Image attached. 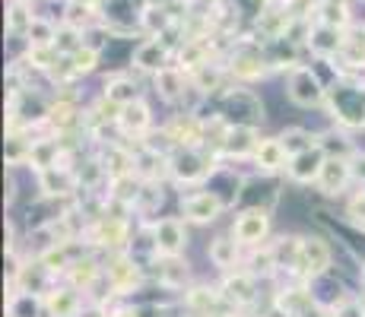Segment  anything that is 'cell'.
Here are the masks:
<instances>
[{
    "label": "cell",
    "instance_id": "1",
    "mask_svg": "<svg viewBox=\"0 0 365 317\" xmlns=\"http://www.w3.org/2000/svg\"><path fill=\"white\" fill-rule=\"evenodd\" d=\"M286 95H289V102L299 105V108H318L327 98V89L312 67H292L289 80H286Z\"/></svg>",
    "mask_w": 365,
    "mask_h": 317
},
{
    "label": "cell",
    "instance_id": "2",
    "mask_svg": "<svg viewBox=\"0 0 365 317\" xmlns=\"http://www.w3.org/2000/svg\"><path fill=\"white\" fill-rule=\"evenodd\" d=\"M267 232H270V213L261 207H251L245 213H238V219L232 225V238L238 244H248V248L261 244L267 238Z\"/></svg>",
    "mask_w": 365,
    "mask_h": 317
},
{
    "label": "cell",
    "instance_id": "3",
    "mask_svg": "<svg viewBox=\"0 0 365 317\" xmlns=\"http://www.w3.org/2000/svg\"><path fill=\"white\" fill-rule=\"evenodd\" d=\"M185 244H187V229L181 219L165 216V219L153 222V248H156V254L175 257V254L185 251Z\"/></svg>",
    "mask_w": 365,
    "mask_h": 317
},
{
    "label": "cell",
    "instance_id": "4",
    "mask_svg": "<svg viewBox=\"0 0 365 317\" xmlns=\"http://www.w3.org/2000/svg\"><path fill=\"white\" fill-rule=\"evenodd\" d=\"M226 209V200H222L216 190H200V194H191L181 200V216L191 222H216Z\"/></svg>",
    "mask_w": 365,
    "mask_h": 317
},
{
    "label": "cell",
    "instance_id": "5",
    "mask_svg": "<svg viewBox=\"0 0 365 317\" xmlns=\"http://www.w3.org/2000/svg\"><path fill=\"white\" fill-rule=\"evenodd\" d=\"M296 266L312 279L324 276L327 266H331V248H327V241H321V238H302L299 264Z\"/></svg>",
    "mask_w": 365,
    "mask_h": 317
},
{
    "label": "cell",
    "instance_id": "6",
    "mask_svg": "<svg viewBox=\"0 0 365 317\" xmlns=\"http://www.w3.org/2000/svg\"><path fill=\"white\" fill-rule=\"evenodd\" d=\"M324 159H327V152L321 150V146L305 150V152H296V156H289L286 175H289L296 185H312V181H318L321 168H324Z\"/></svg>",
    "mask_w": 365,
    "mask_h": 317
},
{
    "label": "cell",
    "instance_id": "7",
    "mask_svg": "<svg viewBox=\"0 0 365 317\" xmlns=\"http://www.w3.org/2000/svg\"><path fill=\"white\" fill-rule=\"evenodd\" d=\"M353 181V172H349V159H340V156H327L324 159V168H321L318 175V185L321 190H324L327 197H336L346 190V185Z\"/></svg>",
    "mask_w": 365,
    "mask_h": 317
},
{
    "label": "cell",
    "instance_id": "8",
    "mask_svg": "<svg viewBox=\"0 0 365 317\" xmlns=\"http://www.w3.org/2000/svg\"><path fill=\"white\" fill-rule=\"evenodd\" d=\"M308 48H312L321 61L334 58V54L343 48V29H340V26L314 23L312 29H308Z\"/></svg>",
    "mask_w": 365,
    "mask_h": 317
},
{
    "label": "cell",
    "instance_id": "9",
    "mask_svg": "<svg viewBox=\"0 0 365 317\" xmlns=\"http://www.w3.org/2000/svg\"><path fill=\"white\" fill-rule=\"evenodd\" d=\"M334 108H336V118L343 124L356 127V124H365V98L359 89H334Z\"/></svg>",
    "mask_w": 365,
    "mask_h": 317
},
{
    "label": "cell",
    "instance_id": "10",
    "mask_svg": "<svg viewBox=\"0 0 365 317\" xmlns=\"http://www.w3.org/2000/svg\"><path fill=\"white\" fill-rule=\"evenodd\" d=\"M115 121H118V127H121L124 133H133V137H143V133L150 130L153 118H150V108H146L143 98H137V102H128V105H121V108H118Z\"/></svg>",
    "mask_w": 365,
    "mask_h": 317
},
{
    "label": "cell",
    "instance_id": "11",
    "mask_svg": "<svg viewBox=\"0 0 365 317\" xmlns=\"http://www.w3.org/2000/svg\"><path fill=\"white\" fill-rule=\"evenodd\" d=\"M257 162V168H264V172H279V168L289 165V152H286L283 140L279 137H270V140H261L257 143V150L251 152Z\"/></svg>",
    "mask_w": 365,
    "mask_h": 317
},
{
    "label": "cell",
    "instance_id": "12",
    "mask_svg": "<svg viewBox=\"0 0 365 317\" xmlns=\"http://www.w3.org/2000/svg\"><path fill=\"white\" fill-rule=\"evenodd\" d=\"M108 283L118 295L133 292V286H140V266L128 257H118L115 264H108Z\"/></svg>",
    "mask_w": 365,
    "mask_h": 317
},
{
    "label": "cell",
    "instance_id": "13",
    "mask_svg": "<svg viewBox=\"0 0 365 317\" xmlns=\"http://www.w3.org/2000/svg\"><path fill=\"white\" fill-rule=\"evenodd\" d=\"M165 61H168V51L159 38H146L143 45H137V51H133V63H137L140 70H150V73H159L163 67H168Z\"/></svg>",
    "mask_w": 365,
    "mask_h": 317
},
{
    "label": "cell",
    "instance_id": "14",
    "mask_svg": "<svg viewBox=\"0 0 365 317\" xmlns=\"http://www.w3.org/2000/svg\"><path fill=\"white\" fill-rule=\"evenodd\" d=\"M172 172H175V178H178V181H187V185H191V181L207 178V175H210V165H203V162L194 156L191 146H185V152H181V156L175 159Z\"/></svg>",
    "mask_w": 365,
    "mask_h": 317
},
{
    "label": "cell",
    "instance_id": "15",
    "mask_svg": "<svg viewBox=\"0 0 365 317\" xmlns=\"http://www.w3.org/2000/svg\"><path fill=\"white\" fill-rule=\"evenodd\" d=\"M257 143H261V140H255V130H251V127L235 124V127H229L226 140H222V150L232 152V156H248V152L257 150Z\"/></svg>",
    "mask_w": 365,
    "mask_h": 317
},
{
    "label": "cell",
    "instance_id": "16",
    "mask_svg": "<svg viewBox=\"0 0 365 317\" xmlns=\"http://www.w3.org/2000/svg\"><path fill=\"white\" fill-rule=\"evenodd\" d=\"M200 130H203V127H200L197 118H191V115H178L172 124H168V133H165V137H168V140H175L178 146H194V140L200 137Z\"/></svg>",
    "mask_w": 365,
    "mask_h": 317
},
{
    "label": "cell",
    "instance_id": "17",
    "mask_svg": "<svg viewBox=\"0 0 365 317\" xmlns=\"http://www.w3.org/2000/svg\"><path fill=\"white\" fill-rule=\"evenodd\" d=\"M137 83L128 80V76H111L108 83H105V102H111L115 108H121V105L128 102H137Z\"/></svg>",
    "mask_w": 365,
    "mask_h": 317
},
{
    "label": "cell",
    "instance_id": "18",
    "mask_svg": "<svg viewBox=\"0 0 365 317\" xmlns=\"http://www.w3.org/2000/svg\"><path fill=\"white\" fill-rule=\"evenodd\" d=\"M156 93L163 98H178L181 93H185V70L181 67H163L156 73Z\"/></svg>",
    "mask_w": 365,
    "mask_h": 317
},
{
    "label": "cell",
    "instance_id": "19",
    "mask_svg": "<svg viewBox=\"0 0 365 317\" xmlns=\"http://www.w3.org/2000/svg\"><path fill=\"white\" fill-rule=\"evenodd\" d=\"M45 308L51 317H76V311H80V295H76L73 289H58V292L45 301Z\"/></svg>",
    "mask_w": 365,
    "mask_h": 317
},
{
    "label": "cell",
    "instance_id": "20",
    "mask_svg": "<svg viewBox=\"0 0 365 317\" xmlns=\"http://www.w3.org/2000/svg\"><path fill=\"white\" fill-rule=\"evenodd\" d=\"M156 266H159L156 276L165 289H178L187 283V264H181L178 254H175V257H163V264H156Z\"/></svg>",
    "mask_w": 365,
    "mask_h": 317
},
{
    "label": "cell",
    "instance_id": "21",
    "mask_svg": "<svg viewBox=\"0 0 365 317\" xmlns=\"http://www.w3.org/2000/svg\"><path fill=\"white\" fill-rule=\"evenodd\" d=\"M210 260H213V266H220V270L235 266L238 241H235V238H216V241H210Z\"/></svg>",
    "mask_w": 365,
    "mask_h": 317
},
{
    "label": "cell",
    "instance_id": "22",
    "mask_svg": "<svg viewBox=\"0 0 365 317\" xmlns=\"http://www.w3.org/2000/svg\"><path fill=\"white\" fill-rule=\"evenodd\" d=\"M96 238H99V244H124V238H128V222L118 219V216H105L96 225Z\"/></svg>",
    "mask_w": 365,
    "mask_h": 317
},
{
    "label": "cell",
    "instance_id": "23",
    "mask_svg": "<svg viewBox=\"0 0 365 317\" xmlns=\"http://www.w3.org/2000/svg\"><path fill=\"white\" fill-rule=\"evenodd\" d=\"M29 162L38 172H48V168L58 165V143L54 140H38V143L29 146Z\"/></svg>",
    "mask_w": 365,
    "mask_h": 317
},
{
    "label": "cell",
    "instance_id": "24",
    "mask_svg": "<svg viewBox=\"0 0 365 317\" xmlns=\"http://www.w3.org/2000/svg\"><path fill=\"white\" fill-rule=\"evenodd\" d=\"M178 67L181 70H200V67H207V41H200V38H191V41H185V48L178 51Z\"/></svg>",
    "mask_w": 365,
    "mask_h": 317
},
{
    "label": "cell",
    "instance_id": "25",
    "mask_svg": "<svg viewBox=\"0 0 365 317\" xmlns=\"http://www.w3.org/2000/svg\"><path fill=\"white\" fill-rule=\"evenodd\" d=\"M277 308H283L289 317H299L302 311H308V308H312V295H308L305 289H289V292H283L277 298Z\"/></svg>",
    "mask_w": 365,
    "mask_h": 317
},
{
    "label": "cell",
    "instance_id": "26",
    "mask_svg": "<svg viewBox=\"0 0 365 317\" xmlns=\"http://www.w3.org/2000/svg\"><path fill=\"white\" fill-rule=\"evenodd\" d=\"M32 13L29 6H26V0H13L10 4V13H6V29H10L13 35H26L32 26Z\"/></svg>",
    "mask_w": 365,
    "mask_h": 317
},
{
    "label": "cell",
    "instance_id": "27",
    "mask_svg": "<svg viewBox=\"0 0 365 317\" xmlns=\"http://www.w3.org/2000/svg\"><path fill=\"white\" fill-rule=\"evenodd\" d=\"M89 19H93V4H89V0H73V4H67V13H64L67 29L83 32L89 26Z\"/></svg>",
    "mask_w": 365,
    "mask_h": 317
},
{
    "label": "cell",
    "instance_id": "28",
    "mask_svg": "<svg viewBox=\"0 0 365 317\" xmlns=\"http://www.w3.org/2000/svg\"><path fill=\"white\" fill-rule=\"evenodd\" d=\"M216 298H220V295H216L213 289H207V286L191 289V292H187V311L210 317V311H213V305H216Z\"/></svg>",
    "mask_w": 365,
    "mask_h": 317
},
{
    "label": "cell",
    "instance_id": "29",
    "mask_svg": "<svg viewBox=\"0 0 365 317\" xmlns=\"http://www.w3.org/2000/svg\"><path fill=\"white\" fill-rule=\"evenodd\" d=\"M283 146H286V152L289 156H296V152H305V150H314V137L308 130H302V127H289V130H283Z\"/></svg>",
    "mask_w": 365,
    "mask_h": 317
},
{
    "label": "cell",
    "instance_id": "30",
    "mask_svg": "<svg viewBox=\"0 0 365 317\" xmlns=\"http://www.w3.org/2000/svg\"><path fill=\"white\" fill-rule=\"evenodd\" d=\"M99 264H96V260H76V264H70L67 266V276L73 279V286H93L96 279H99Z\"/></svg>",
    "mask_w": 365,
    "mask_h": 317
},
{
    "label": "cell",
    "instance_id": "31",
    "mask_svg": "<svg viewBox=\"0 0 365 317\" xmlns=\"http://www.w3.org/2000/svg\"><path fill=\"white\" fill-rule=\"evenodd\" d=\"M226 295L235 298L238 305H242V301H251L255 298V276H251V273H235V276L226 283Z\"/></svg>",
    "mask_w": 365,
    "mask_h": 317
},
{
    "label": "cell",
    "instance_id": "32",
    "mask_svg": "<svg viewBox=\"0 0 365 317\" xmlns=\"http://www.w3.org/2000/svg\"><path fill=\"white\" fill-rule=\"evenodd\" d=\"M267 70V63L261 58H255V54H235L232 58V73L238 80H255V76H261Z\"/></svg>",
    "mask_w": 365,
    "mask_h": 317
},
{
    "label": "cell",
    "instance_id": "33",
    "mask_svg": "<svg viewBox=\"0 0 365 317\" xmlns=\"http://www.w3.org/2000/svg\"><path fill=\"white\" fill-rule=\"evenodd\" d=\"M70 63H73L76 76H80V73H93L96 63H99V48H96V45L73 48V51H70Z\"/></svg>",
    "mask_w": 365,
    "mask_h": 317
},
{
    "label": "cell",
    "instance_id": "34",
    "mask_svg": "<svg viewBox=\"0 0 365 317\" xmlns=\"http://www.w3.org/2000/svg\"><path fill=\"white\" fill-rule=\"evenodd\" d=\"M29 45H58V29H54V23H48V19L35 16L32 26H29Z\"/></svg>",
    "mask_w": 365,
    "mask_h": 317
},
{
    "label": "cell",
    "instance_id": "35",
    "mask_svg": "<svg viewBox=\"0 0 365 317\" xmlns=\"http://www.w3.org/2000/svg\"><path fill=\"white\" fill-rule=\"evenodd\" d=\"M70 185H73V181H70V175L67 172L58 175V165L48 168V172H41V187H45V194H67Z\"/></svg>",
    "mask_w": 365,
    "mask_h": 317
},
{
    "label": "cell",
    "instance_id": "36",
    "mask_svg": "<svg viewBox=\"0 0 365 317\" xmlns=\"http://www.w3.org/2000/svg\"><path fill=\"white\" fill-rule=\"evenodd\" d=\"M41 266H45L48 273H54V270H64L67 273V266H70V257H67V248L64 244H54V248H48L45 254H41Z\"/></svg>",
    "mask_w": 365,
    "mask_h": 317
},
{
    "label": "cell",
    "instance_id": "37",
    "mask_svg": "<svg viewBox=\"0 0 365 317\" xmlns=\"http://www.w3.org/2000/svg\"><path fill=\"white\" fill-rule=\"evenodd\" d=\"M38 301L32 298V292H16L10 298V317H35Z\"/></svg>",
    "mask_w": 365,
    "mask_h": 317
},
{
    "label": "cell",
    "instance_id": "38",
    "mask_svg": "<svg viewBox=\"0 0 365 317\" xmlns=\"http://www.w3.org/2000/svg\"><path fill=\"white\" fill-rule=\"evenodd\" d=\"M48 115H51L48 121L58 127V130H64V127L73 124V108H70V105H54V108L48 111Z\"/></svg>",
    "mask_w": 365,
    "mask_h": 317
},
{
    "label": "cell",
    "instance_id": "39",
    "mask_svg": "<svg viewBox=\"0 0 365 317\" xmlns=\"http://www.w3.org/2000/svg\"><path fill=\"white\" fill-rule=\"evenodd\" d=\"M349 172H353L356 181H362V185H365V156L353 152V156H349Z\"/></svg>",
    "mask_w": 365,
    "mask_h": 317
},
{
    "label": "cell",
    "instance_id": "40",
    "mask_svg": "<svg viewBox=\"0 0 365 317\" xmlns=\"http://www.w3.org/2000/svg\"><path fill=\"white\" fill-rule=\"evenodd\" d=\"M111 317H140V311H133V308H121V311H115Z\"/></svg>",
    "mask_w": 365,
    "mask_h": 317
}]
</instances>
